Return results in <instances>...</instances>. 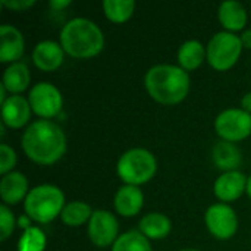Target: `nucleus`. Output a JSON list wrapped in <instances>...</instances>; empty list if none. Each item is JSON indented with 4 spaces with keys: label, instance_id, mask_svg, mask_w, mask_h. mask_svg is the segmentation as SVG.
Returning <instances> with one entry per match:
<instances>
[{
    "label": "nucleus",
    "instance_id": "nucleus-29",
    "mask_svg": "<svg viewBox=\"0 0 251 251\" xmlns=\"http://www.w3.org/2000/svg\"><path fill=\"white\" fill-rule=\"evenodd\" d=\"M69 4H71L69 0H51L50 1V7L54 9V10H60V9H63V7H66Z\"/></svg>",
    "mask_w": 251,
    "mask_h": 251
},
{
    "label": "nucleus",
    "instance_id": "nucleus-34",
    "mask_svg": "<svg viewBox=\"0 0 251 251\" xmlns=\"http://www.w3.org/2000/svg\"><path fill=\"white\" fill-rule=\"evenodd\" d=\"M182 251H199V250H182Z\"/></svg>",
    "mask_w": 251,
    "mask_h": 251
},
{
    "label": "nucleus",
    "instance_id": "nucleus-6",
    "mask_svg": "<svg viewBox=\"0 0 251 251\" xmlns=\"http://www.w3.org/2000/svg\"><path fill=\"white\" fill-rule=\"evenodd\" d=\"M243 50V41L232 32H218L209 41L207 46V60L210 66L216 71L231 69Z\"/></svg>",
    "mask_w": 251,
    "mask_h": 251
},
{
    "label": "nucleus",
    "instance_id": "nucleus-33",
    "mask_svg": "<svg viewBox=\"0 0 251 251\" xmlns=\"http://www.w3.org/2000/svg\"><path fill=\"white\" fill-rule=\"evenodd\" d=\"M246 191H247V194H249V197L251 199V176L247 179V187H246Z\"/></svg>",
    "mask_w": 251,
    "mask_h": 251
},
{
    "label": "nucleus",
    "instance_id": "nucleus-15",
    "mask_svg": "<svg viewBox=\"0 0 251 251\" xmlns=\"http://www.w3.org/2000/svg\"><path fill=\"white\" fill-rule=\"evenodd\" d=\"M113 204L119 215L125 218H131V216H135L141 210L144 204V196L138 187L124 185L122 188L118 190Z\"/></svg>",
    "mask_w": 251,
    "mask_h": 251
},
{
    "label": "nucleus",
    "instance_id": "nucleus-17",
    "mask_svg": "<svg viewBox=\"0 0 251 251\" xmlns=\"http://www.w3.org/2000/svg\"><path fill=\"white\" fill-rule=\"evenodd\" d=\"M219 21L229 31H240L247 24V12L240 1H224L219 6Z\"/></svg>",
    "mask_w": 251,
    "mask_h": 251
},
{
    "label": "nucleus",
    "instance_id": "nucleus-24",
    "mask_svg": "<svg viewBox=\"0 0 251 251\" xmlns=\"http://www.w3.org/2000/svg\"><path fill=\"white\" fill-rule=\"evenodd\" d=\"M112 251H153L147 237L138 231H129L122 234L113 244Z\"/></svg>",
    "mask_w": 251,
    "mask_h": 251
},
{
    "label": "nucleus",
    "instance_id": "nucleus-2",
    "mask_svg": "<svg viewBox=\"0 0 251 251\" xmlns=\"http://www.w3.org/2000/svg\"><path fill=\"white\" fill-rule=\"evenodd\" d=\"M146 88L157 103L178 104L190 91V76L182 68L156 65L146 75Z\"/></svg>",
    "mask_w": 251,
    "mask_h": 251
},
{
    "label": "nucleus",
    "instance_id": "nucleus-5",
    "mask_svg": "<svg viewBox=\"0 0 251 251\" xmlns=\"http://www.w3.org/2000/svg\"><path fill=\"white\" fill-rule=\"evenodd\" d=\"M156 169V159L146 149H131L118 162V175L126 185L137 187L149 182L154 176Z\"/></svg>",
    "mask_w": 251,
    "mask_h": 251
},
{
    "label": "nucleus",
    "instance_id": "nucleus-14",
    "mask_svg": "<svg viewBox=\"0 0 251 251\" xmlns=\"http://www.w3.org/2000/svg\"><path fill=\"white\" fill-rule=\"evenodd\" d=\"M63 51L62 46L54 41H41L32 51V62L40 71L53 72L63 63Z\"/></svg>",
    "mask_w": 251,
    "mask_h": 251
},
{
    "label": "nucleus",
    "instance_id": "nucleus-21",
    "mask_svg": "<svg viewBox=\"0 0 251 251\" xmlns=\"http://www.w3.org/2000/svg\"><path fill=\"white\" fill-rule=\"evenodd\" d=\"M141 234L151 240H162L171 232V221L162 213H149L140 222Z\"/></svg>",
    "mask_w": 251,
    "mask_h": 251
},
{
    "label": "nucleus",
    "instance_id": "nucleus-28",
    "mask_svg": "<svg viewBox=\"0 0 251 251\" xmlns=\"http://www.w3.org/2000/svg\"><path fill=\"white\" fill-rule=\"evenodd\" d=\"M35 1L34 0H1V4L10 10L15 12H22L26 10L28 7H31Z\"/></svg>",
    "mask_w": 251,
    "mask_h": 251
},
{
    "label": "nucleus",
    "instance_id": "nucleus-19",
    "mask_svg": "<svg viewBox=\"0 0 251 251\" xmlns=\"http://www.w3.org/2000/svg\"><path fill=\"white\" fill-rule=\"evenodd\" d=\"M204 56H207V51L204 50L203 44L196 40L185 41L178 50V62L184 71L197 69L203 63Z\"/></svg>",
    "mask_w": 251,
    "mask_h": 251
},
{
    "label": "nucleus",
    "instance_id": "nucleus-9",
    "mask_svg": "<svg viewBox=\"0 0 251 251\" xmlns=\"http://www.w3.org/2000/svg\"><path fill=\"white\" fill-rule=\"evenodd\" d=\"M206 226L210 231V234L219 240H229L235 235L238 228V221L235 212L224 204H213L206 212Z\"/></svg>",
    "mask_w": 251,
    "mask_h": 251
},
{
    "label": "nucleus",
    "instance_id": "nucleus-32",
    "mask_svg": "<svg viewBox=\"0 0 251 251\" xmlns=\"http://www.w3.org/2000/svg\"><path fill=\"white\" fill-rule=\"evenodd\" d=\"M19 226H21V228L28 229V228H29V222H28V219H26V218H21V219H19Z\"/></svg>",
    "mask_w": 251,
    "mask_h": 251
},
{
    "label": "nucleus",
    "instance_id": "nucleus-25",
    "mask_svg": "<svg viewBox=\"0 0 251 251\" xmlns=\"http://www.w3.org/2000/svg\"><path fill=\"white\" fill-rule=\"evenodd\" d=\"M19 251H44L46 237L41 229L35 226H29L25 229L24 235L19 240Z\"/></svg>",
    "mask_w": 251,
    "mask_h": 251
},
{
    "label": "nucleus",
    "instance_id": "nucleus-18",
    "mask_svg": "<svg viewBox=\"0 0 251 251\" xmlns=\"http://www.w3.org/2000/svg\"><path fill=\"white\" fill-rule=\"evenodd\" d=\"M29 81H31V75H29L28 66L25 63L16 62V63H12L4 71L1 84L9 93L19 94L29 85Z\"/></svg>",
    "mask_w": 251,
    "mask_h": 251
},
{
    "label": "nucleus",
    "instance_id": "nucleus-7",
    "mask_svg": "<svg viewBox=\"0 0 251 251\" xmlns=\"http://www.w3.org/2000/svg\"><path fill=\"white\" fill-rule=\"evenodd\" d=\"M215 128L225 141H241L251 134V115L243 109H228L218 115Z\"/></svg>",
    "mask_w": 251,
    "mask_h": 251
},
{
    "label": "nucleus",
    "instance_id": "nucleus-12",
    "mask_svg": "<svg viewBox=\"0 0 251 251\" xmlns=\"http://www.w3.org/2000/svg\"><path fill=\"white\" fill-rule=\"evenodd\" d=\"M0 62L1 63H16L18 59L24 54V35L19 29L12 25H1L0 26Z\"/></svg>",
    "mask_w": 251,
    "mask_h": 251
},
{
    "label": "nucleus",
    "instance_id": "nucleus-31",
    "mask_svg": "<svg viewBox=\"0 0 251 251\" xmlns=\"http://www.w3.org/2000/svg\"><path fill=\"white\" fill-rule=\"evenodd\" d=\"M241 41H243V47L251 49V29L244 31V34L241 35Z\"/></svg>",
    "mask_w": 251,
    "mask_h": 251
},
{
    "label": "nucleus",
    "instance_id": "nucleus-16",
    "mask_svg": "<svg viewBox=\"0 0 251 251\" xmlns=\"http://www.w3.org/2000/svg\"><path fill=\"white\" fill-rule=\"evenodd\" d=\"M28 181L19 172H9L1 178L0 182V196L6 204H18L24 197H26Z\"/></svg>",
    "mask_w": 251,
    "mask_h": 251
},
{
    "label": "nucleus",
    "instance_id": "nucleus-26",
    "mask_svg": "<svg viewBox=\"0 0 251 251\" xmlns=\"http://www.w3.org/2000/svg\"><path fill=\"white\" fill-rule=\"evenodd\" d=\"M16 165V153L7 144L0 146V174L7 175Z\"/></svg>",
    "mask_w": 251,
    "mask_h": 251
},
{
    "label": "nucleus",
    "instance_id": "nucleus-10",
    "mask_svg": "<svg viewBox=\"0 0 251 251\" xmlns=\"http://www.w3.org/2000/svg\"><path fill=\"white\" fill-rule=\"evenodd\" d=\"M119 225L116 218L106 210H96L88 222V237L97 247H107L115 244L118 237Z\"/></svg>",
    "mask_w": 251,
    "mask_h": 251
},
{
    "label": "nucleus",
    "instance_id": "nucleus-27",
    "mask_svg": "<svg viewBox=\"0 0 251 251\" xmlns=\"http://www.w3.org/2000/svg\"><path fill=\"white\" fill-rule=\"evenodd\" d=\"M0 229H1V237L0 240L4 241L10 237V234L15 229V219L12 212L7 209V206H1L0 207Z\"/></svg>",
    "mask_w": 251,
    "mask_h": 251
},
{
    "label": "nucleus",
    "instance_id": "nucleus-20",
    "mask_svg": "<svg viewBox=\"0 0 251 251\" xmlns=\"http://www.w3.org/2000/svg\"><path fill=\"white\" fill-rule=\"evenodd\" d=\"M213 160L219 169H224L226 172L237 171V168L241 163V154L240 150L229 141H221L213 149Z\"/></svg>",
    "mask_w": 251,
    "mask_h": 251
},
{
    "label": "nucleus",
    "instance_id": "nucleus-23",
    "mask_svg": "<svg viewBox=\"0 0 251 251\" xmlns=\"http://www.w3.org/2000/svg\"><path fill=\"white\" fill-rule=\"evenodd\" d=\"M91 216H93L91 207L82 201H72L66 204L60 213L63 224L68 226H81L87 221L90 222Z\"/></svg>",
    "mask_w": 251,
    "mask_h": 251
},
{
    "label": "nucleus",
    "instance_id": "nucleus-8",
    "mask_svg": "<svg viewBox=\"0 0 251 251\" xmlns=\"http://www.w3.org/2000/svg\"><path fill=\"white\" fill-rule=\"evenodd\" d=\"M28 101L32 112L41 118L56 116L60 112L63 103L60 91L49 82H40L32 87Z\"/></svg>",
    "mask_w": 251,
    "mask_h": 251
},
{
    "label": "nucleus",
    "instance_id": "nucleus-4",
    "mask_svg": "<svg viewBox=\"0 0 251 251\" xmlns=\"http://www.w3.org/2000/svg\"><path fill=\"white\" fill-rule=\"evenodd\" d=\"M65 207V196L56 185L44 184L32 188L25 197V212L38 224L51 222Z\"/></svg>",
    "mask_w": 251,
    "mask_h": 251
},
{
    "label": "nucleus",
    "instance_id": "nucleus-3",
    "mask_svg": "<svg viewBox=\"0 0 251 251\" xmlns=\"http://www.w3.org/2000/svg\"><path fill=\"white\" fill-rule=\"evenodd\" d=\"M62 49L75 59L97 56L104 46L101 29L90 19L75 18L69 21L60 32Z\"/></svg>",
    "mask_w": 251,
    "mask_h": 251
},
{
    "label": "nucleus",
    "instance_id": "nucleus-11",
    "mask_svg": "<svg viewBox=\"0 0 251 251\" xmlns=\"http://www.w3.org/2000/svg\"><path fill=\"white\" fill-rule=\"evenodd\" d=\"M31 116V106L29 101L25 100L19 94H12L7 100L1 104V119L3 124L9 128L18 129L22 128Z\"/></svg>",
    "mask_w": 251,
    "mask_h": 251
},
{
    "label": "nucleus",
    "instance_id": "nucleus-22",
    "mask_svg": "<svg viewBox=\"0 0 251 251\" xmlns=\"http://www.w3.org/2000/svg\"><path fill=\"white\" fill-rule=\"evenodd\" d=\"M135 3L132 0H104L103 12L106 18L115 24L126 22L134 13Z\"/></svg>",
    "mask_w": 251,
    "mask_h": 251
},
{
    "label": "nucleus",
    "instance_id": "nucleus-1",
    "mask_svg": "<svg viewBox=\"0 0 251 251\" xmlns=\"http://www.w3.org/2000/svg\"><path fill=\"white\" fill-rule=\"evenodd\" d=\"M25 154L38 165H53L66 151V137L63 131L47 119L35 121L22 135Z\"/></svg>",
    "mask_w": 251,
    "mask_h": 251
},
{
    "label": "nucleus",
    "instance_id": "nucleus-30",
    "mask_svg": "<svg viewBox=\"0 0 251 251\" xmlns=\"http://www.w3.org/2000/svg\"><path fill=\"white\" fill-rule=\"evenodd\" d=\"M241 106H243V110H246V112L251 113V93H247V94L243 97V100H241Z\"/></svg>",
    "mask_w": 251,
    "mask_h": 251
},
{
    "label": "nucleus",
    "instance_id": "nucleus-13",
    "mask_svg": "<svg viewBox=\"0 0 251 251\" xmlns=\"http://www.w3.org/2000/svg\"><path fill=\"white\" fill-rule=\"evenodd\" d=\"M247 187L246 176L238 171H231L222 174L215 182V194L224 203L235 201L243 196Z\"/></svg>",
    "mask_w": 251,
    "mask_h": 251
}]
</instances>
